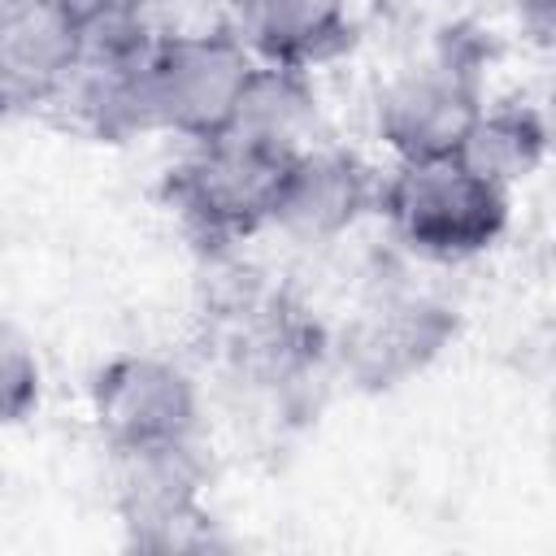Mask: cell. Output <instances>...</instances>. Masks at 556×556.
Segmentation results:
<instances>
[{
	"label": "cell",
	"mask_w": 556,
	"mask_h": 556,
	"mask_svg": "<svg viewBox=\"0 0 556 556\" xmlns=\"http://www.w3.org/2000/svg\"><path fill=\"white\" fill-rule=\"evenodd\" d=\"M378 213L395 239L430 261H465L500 243L513 213V191L495 187L460 156L395 161L382 174Z\"/></svg>",
	"instance_id": "cell-1"
},
{
	"label": "cell",
	"mask_w": 556,
	"mask_h": 556,
	"mask_svg": "<svg viewBox=\"0 0 556 556\" xmlns=\"http://www.w3.org/2000/svg\"><path fill=\"white\" fill-rule=\"evenodd\" d=\"M252 70L256 61L230 26L165 30L139 65L143 130H169L187 143L226 135Z\"/></svg>",
	"instance_id": "cell-2"
},
{
	"label": "cell",
	"mask_w": 556,
	"mask_h": 556,
	"mask_svg": "<svg viewBox=\"0 0 556 556\" xmlns=\"http://www.w3.org/2000/svg\"><path fill=\"white\" fill-rule=\"evenodd\" d=\"M291 156L295 152L226 130L191 143V152L169 169L165 191L191 230L208 239H239L274 222Z\"/></svg>",
	"instance_id": "cell-3"
},
{
	"label": "cell",
	"mask_w": 556,
	"mask_h": 556,
	"mask_svg": "<svg viewBox=\"0 0 556 556\" xmlns=\"http://www.w3.org/2000/svg\"><path fill=\"white\" fill-rule=\"evenodd\" d=\"M87 413L100 439L122 452L182 447L200 434V387L195 378L156 352H117L87 382Z\"/></svg>",
	"instance_id": "cell-4"
},
{
	"label": "cell",
	"mask_w": 556,
	"mask_h": 556,
	"mask_svg": "<svg viewBox=\"0 0 556 556\" xmlns=\"http://www.w3.org/2000/svg\"><path fill=\"white\" fill-rule=\"evenodd\" d=\"M482 109L478 74L452 56L434 52L395 70L374 96V135L391 161H434L456 156L465 130Z\"/></svg>",
	"instance_id": "cell-5"
},
{
	"label": "cell",
	"mask_w": 556,
	"mask_h": 556,
	"mask_svg": "<svg viewBox=\"0 0 556 556\" xmlns=\"http://www.w3.org/2000/svg\"><path fill=\"white\" fill-rule=\"evenodd\" d=\"M83 52L78 0H4L0 4V109L48 104Z\"/></svg>",
	"instance_id": "cell-6"
},
{
	"label": "cell",
	"mask_w": 556,
	"mask_h": 556,
	"mask_svg": "<svg viewBox=\"0 0 556 556\" xmlns=\"http://www.w3.org/2000/svg\"><path fill=\"white\" fill-rule=\"evenodd\" d=\"M382 174L348 148L308 143L291 156L274 222L300 239H334L378 213Z\"/></svg>",
	"instance_id": "cell-7"
},
{
	"label": "cell",
	"mask_w": 556,
	"mask_h": 556,
	"mask_svg": "<svg viewBox=\"0 0 556 556\" xmlns=\"http://www.w3.org/2000/svg\"><path fill=\"white\" fill-rule=\"evenodd\" d=\"M230 35L261 65L313 74L352 43L348 0H230Z\"/></svg>",
	"instance_id": "cell-8"
},
{
	"label": "cell",
	"mask_w": 556,
	"mask_h": 556,
	"mask_svg": "<svg viewBox=\"0 0 556 556\" xmlns=\"http://www.w3.org/2000/svg\"><path fill=\"white\" fill-rule=\"evenodd\" d=\"M452 334L447 308L430 300H382L356 317L343 339V365L369 387H395L417 374Z\"/></svg>",
	"instance_id": "cell-9"
},
{
	"label": "cell",
	"mask_w": 556,
	"mask_h": 556,
	"mask_svg": "<svg viewBox=\"0 0 556 556\" xmlns=\"http://www.w3.org/2000/svg\"><path fill=\"white\" fill-rule=\"evenodd\" d=\"M456 156L495 187L513 191L517 182H530L547 161V122L530 104H482Z\"/></svg>",
	"instance_id": "cell-10"
},
{
	"label": "cell",
	"mask_w": 556,
	"mask_h": 556,
	"mask_svg": "<svg viewBox=\"0 0 556 556\" xmlns=\"http://www.w3.org/2000/svg\"><path fill=\"white\" fill-rule=\"evenodd\" d=\"M313 126H317L313 74L256 61L230 130L248 135V139H261V143H274L282 152H300V148H308Z\"/></svg>",
	"instance_id": "cell-11"
},
{
	"label": "cell",
	"mask_w": 556,
	"mask_h": 556,
	"mask_svg": "<svg viewBox=\"0 0 556 556\" xmlns=\"http://www.w3.org/2000/svg\"><path fill=\"white\" fill-rule=\"evenodd\" d=\"M43 361L30 334L0 317V430L26 421L43 404Z\"/></svg>",
	"instance_id": "cell-12"
},
{
	"label": "cell",
	"mask_w": 556,
	"mask_h": 556,
	"mask_svg": "<svg viewBox=\"0 0 556 556\" xmlns=\"http://www.w3.org/2000/svg\"><path fill=\"white\" fill-rule=\"evenodd\" d=\"M534 39L552 35V17H556V0H500Z\"/></svg>",
	"instance_id": "cell-13"
},
{
	"label": "cell",
	"mask_w": 556,
	"mask_h": 556,
	"mask_svg": "<svg viewBox=\"0 0 556 556\" xmlns=\"http://www.w3.org/2000/svg\"><path fill=\"white\" fill-rule=\"evenodd\" d=\"M0 4H4V0H0Z\"/></svg>",
	"instance_id": "cell-14"
}]
</instances>
